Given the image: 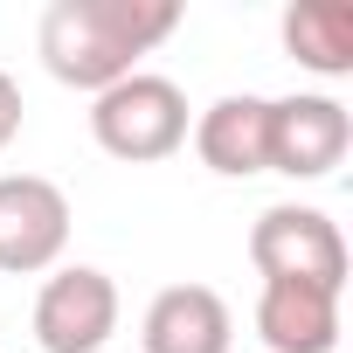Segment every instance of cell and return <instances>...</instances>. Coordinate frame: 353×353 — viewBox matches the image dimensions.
<instances>
[{
    "label": "cell",
    "instance_id": "cell-1",
    "mask_svg": "<svg viewBox=\"0 0 353 353\" xmlns=\"http://www.w3.org/2000/svg\"><path fill=\"white\" fill-rule=\"evenodd\" d=\"M173 28H181V0H49L35 49L56 83L97 97L139 77V56H152Z\"/></svg>",
    "mask_w": 353,
    "mask_h": 353
},
{
    "label": "cell",
    "instance_id": "cell-2",
    "mask_svg": "<svg viewBox=\"0 0 353 353\" xmlns=\"http://www.w3.org/2000/svg\"><path fill=\"white\" fill-rule=\"evenodd\" d=\"M188 132H194L188 90L173 83V77H152V70H139V77L97 90V104H90V139H97V152H111V159H125V166H159V159H173V152L188 145Z\"/></svg>",
    "mask_w": 353,
    "mask_h": 353
},
{
    "label": "cell",
    "instance_id": "cell-3",
    "mask_svg": "<svg viewBox=\"0 0 353 353\" xmlns=\"http://www.w3.org/2000/svg\"><path fill=\"white\" fill-rule=\"evenodd\" d=\"M250 263L256 277H298V284L346 291V236L325 208H305V201H277L250 222Z\"/></svg>",
    "mask_w": 353,
    "mask_h": 353
},
{
    "label": "cell",
    "instance_id": "cell-4",
    "mask_svg": "<svg viewBox=\"0 0 353 353\" xmlns=\"http://www.w3.org/2000/svg\"><path fill=\"white\" fill-rule=\"evenodd\" d=\"M346 152H353V111L339 97H325V90L270 97L263 173H284V181H325Z\"/></svg>",
    "mask_w": 353,
    "mask_h": 353
},
{
    "label": "cell",
    "instance_id": "cell-5",
    "mask_svg": "<svg viewBox=\"0 0 353 353\" xmlns=\"http://www.w3.org/2000/svg\"><path fill=\"white\" fill-rule=\"evenodd\" d=\"M118 284L97 263H56L35 291V346L42 353H104L118 332Z\"/></svg>",
    "mask_w": 353,
    "mask_h": 353
},
{
    "label": "cell",
    "instance_id": "cell-6",
    "mask_svg": "<svg viewBox=\"0 0 353 353\" xmlns=\"http://www.w3.org/2000/svg\"><path fill=\"white\" fill-rule=\"evenodd\" d=\"M70 250V194L49 173H0V270L42 277Z\"/></svg>",
    "mask_w": 353,
    "mask_h": 353
},
{
    "label": "cell",
    "instance_id": "cell-7",
    "mask_svg": "<svg viewBox=\"0 0 353 353\" xmlns=\"http://www.w3.org/2000/svg\"><path fill=\"white\" fill-rule=\"evenodd\" d=\"M139 346L145 353H229L236 312L215 284H166V291H152V305L139 319Z\"/></svg>",
    "mask_w": 353,
    "mask_h": 353
},
{
    "label": "cell",
    "instance_id": "cell-8",
    "mask_svg": "<svg viewBox=\"0 0 353 353\" xmlns=\"http://www.w3.org/2000/svg\"><path fill=\"white\" fill-rule=\"evenodd\" d=\"M339 298L325 284L298 277H263L256 291V339L270 353H339Z\"/></svg>",
    "mask_w": 353,
    "mask_h": 353
},
{
    "label": "cell",
    "instance_id": "cell-9",
    "mask_svg": "<svg viewBox=\"0 0 353 353\" xmlns=\"http://www.w3.org/2000/svg\"><path fill=\"white\" fill-rule=\"evenodd\" d=\"M263 125H270V97H215L208 111H194V152L208 173H222V181H250V173H263Z\"/></svg>",
    "mask_w": 353,
    "mask_h": 353
},
{
    "label": "cell",
    "instance_id": "cell-10",
    "mask_svg": "<svg viewBox=\"0 0 353 353\" xmlns=\"http://www.w3.org/2000/svg\"><path fill=\"white\" fill-rule=\"evenodd\" d=\"M284 49L312 77H353V8L346 0H291L277 21Z\"/></svg>",
    "mask_w": 353,
    "mask_h": 353
},
{
    "label": "cell",
    "instance_id": "cell-11",
    "mask_svg": "<svg viewBox=\"0 0 353 353\" xmlns=\"http://www.w3.org/2000/svg\"><path fill=\"white\" fill-rule=\"evenodd\" d=\"M14 132H21V83L0 70V152L14 145Z\"/></svg>",
    "mask_w": 353,
    "mask_h": 353
}]
</instances>
